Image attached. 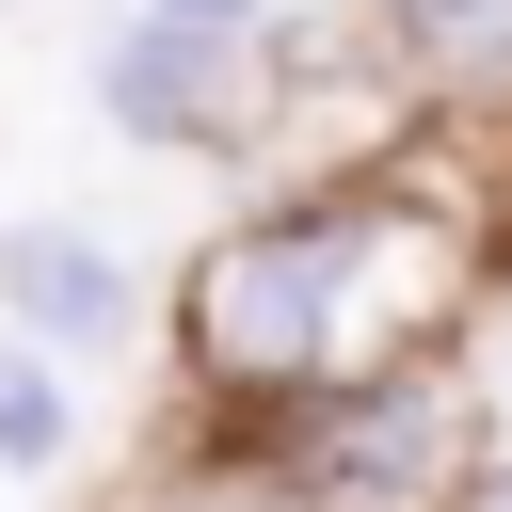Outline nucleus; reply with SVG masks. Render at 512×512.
<instances>
[{
	"label": "nucleus",
	"instance_id": "obj_1",
	"mask_svg": "<svg viewBox=\"0 0 512 512\" xmlns=\"http://www.w3.org/2000/svg\"><path fill=\"white\" fill-rule=\"evenodd\" d=\"M384 192H336V208H272L240 240L192 256L176 288V352L208 400H304V384H352L368 368V272H384Z\"/></svg>",
	"mask_w": 512,
	"mask_h": 512
},
{
	"label": "nucleus",
	"instance_id": "obj_2",
	"mask_svg": "<svg viewBox=\"0 0 512 512\" xmlns=\"http://www.w3.org/2000/svg\"><path fill=\"white\" fill-rule=\"evenodd\" d=\"M320 416H288L272 432V464H288V496L304 512H416V496H448L464 480V416H448V384H304Z\"/></svg>",
	"mask_w": 512,
	"mask_h": 512
},
{
	"label": "nucleus",
	"instance_id": "obj_3",
	"mask_svg": "<svg viewBox=\"0 0 512 512\" xmlns=\"http://www.w3.org/2000/svg\"><path fill=\"white\" fill-rule=\"evenodd\" d=\"M96 96H112L128 144H256V112H272V16L208 32V16H160L144 0L112 32V64H96Z\"/></svg>",
	"mask_w": 512,
	"mask_h": 512
},
{
	"label": "nucleus",
	"instance_id": "obj_4",
	"mask_svg": "<svg viewBox=\"0 0 512 512\" xmlns=\"http://www.w3.org/2000/svg\"><path fill=\"white\" fill-rule=\"evenodd\" d=\"M0 320L32 352H112L128 336V256L80 224H0Z\"/></svg>",
	"mask_w": 512,
	"mask_h": 512
},
{
	"label": "nucleus",
	"instance_id": "obj_5",
	"mask_svg": "<svg viewBox=\"0 0 512 512\" xmlns=\"http://www.w3.org/2000/svg\"><path fill=\"white\" fill-rule=\"evenodd\" d=\"M384 16H400V48H416L432 80H464V96L512 80V0H384Z\"/></svg>",
	"mask_w": 512,
	"mask_h": 512
},
{
	"label": "nucleus",
	"instance_id": "obj_6",
	"mask_svg": "<svg viewBox=\"0 0 512 512\" xmlns=\"http://www.w3.org/2000/svg\"><path fill=\"white\" fill-rule=\"evenodd\" d=\"M64 448H80V400H64V352H32V336H16V352H0V464H16V480H48Z\"/></svg>",
	"mask_w": 512,
	"mask_h": 512
},
{
	"label": "nucleus",
	"instance_id": "obj_7",
	"mask_svg": "<svg viewBox=\"0 0 512 512\" xmlns=\"http://www.w3.org/2000/svg\"><path fill=\"white\" fill-rule=\"evenodd\" d=\"M144 512H304V496H288V464H272V448H208V464H160V480H144Z\"/></svg>",
	"mask_w": 512,
	"mask_h": 512
},
{
	"label": "nucleus",
	"instance_id": "obj_8",
	"mask_svg": "<svg viewBox=\"0 0 512 512\" xmlns=\"http://www.w3.org/2000/svg\"><path fill=\"white\" fill-rule=\"evenodd\" d=\"M160 16H208V32H240V16H256V0H160Z\"/></svg>",
	"mask_w": 512,
	"mask_h": 512
}]
</instances>
